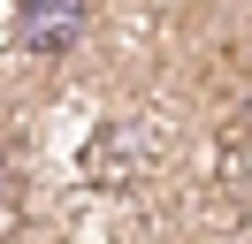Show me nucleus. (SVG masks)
I'll use <instances>...</instances> for the list:
<instances>
[{"label":"nucleus","mask_w":252,"mask_h":244,"mask_svg":"<svg viewBox=\"0 0 252 244\" xmlns=\"http://www.w3.org/2000/svg\"><path fill=\"white\" fill-rule=\"evenodd\" d=\"M84 23H92V8H84V0H16V46H23L31 61L77 54Z\"/></svg>","instance_id":"1"},{"label":"nucleus","mask_w":252,"mask_h":244,"mask_svg":"<svg viewBox=\"0 0 252 244\" xmlns=\"http://www.w3.org/2000/svg\"><path fill=\"white\" fill-rule=\"evenodd\" d=\"M0 198H8V168H0Z\"/></svg>","instance_id":"2"}]
</instances>
